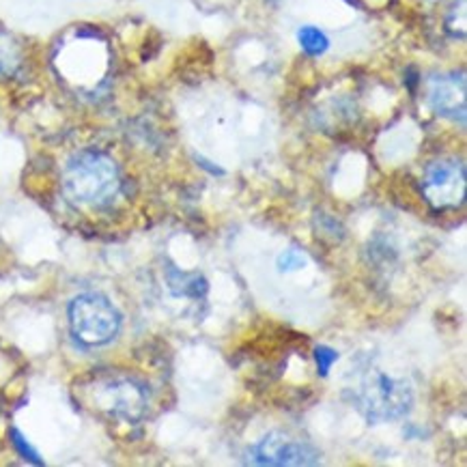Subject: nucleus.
<instances>
[{"label": "nucleus", "instance_id": "1", "mask_svg": "<svg viewBox=\"0 0 467 467\" xmlns=\"http://www.w3.org/2000/svg\"><path fill=\"white\" fill-rule=\"evenodd\" d=\"M347 397L370 424L400 420L414 407L410 381L370 367L347 388Z\"/></svg>", "mask_w": 467, "mask_h": 467}, {"label": "nucleus", "instance_id": "2", "mask_svg": "<svg viewBox=\"0 0 467 467\" xmlns=\"http://www.w3.org/2000/svg\"><path fill=\"white\" fill-rule=\"evenodd\" d=\"M65 194L80 207L110 205L121 190V175L115 160L99 151H80L67 161L63 175Z\"/></svg>", "mask_w": 467, "mask_h": 467}, {"label": "nucleus", "instance_id": "3", "mask_svg": "<svg viewBox=\"0 0 467 467\" xmlns=\"http://www.w3.org/2000/svg\"><path fill=\"white\" fill-rule=\"evenodd\" d=\"M88 403L101 414L125 422H139L147 411V392L125 375H101L87 386Z\"/></svg>", "mask_w": 467, "mask_h": 467}, {"label": "nucleus", "instance_id": "4", "mask_svg": "<svg viewBox=\"0 0 467 467\" xmlns=\"http://www.w3.org/2000/svg\"><path fill=\"white\" fill-rule=\"evenodd\" d=\"M69 326L74 337L88 347L110 343L121 327V315L99 293H82L69 304Z\"/></svg>", "mask_w": 467, "mask_h": 467}, {"label": "nucleus", "instance_id": "5", "mask_svg": "<svg viewBox=\"0 0 467 467\" xmlns=\"http://www.w3.org/2000/svg\"><path fill=\"white\" fill-rule=\"evenodd\" d=\"M248 463L269 467H308L321 463V452L308 441L297 440L280 431L267 433L263 440L250 446Z\"/></svg>", "mask_w": 467, "mask_h": 467}, {"label": "nucleus", "instance_id": "6", "mask_svg": "<svg viewBox=\"0 0 467 467\" xmlns=\"http://www.w3.org/2000/svg\"><path fill=\"white\" fill-rule=\"evenodd\" d=\"M465 188V166L459 160H437L424 172L422 194L437 212L463 205Z\"/></svg>", "mask_w": 467, "mask_h": 467}, {"label": "nucleus", "instance_id": "7", "mask_svg": "<svg viewBox=\"0 0 467 467\" xmlns=\"http://www.w3.org/2000/svg\"><path fill=\"white\" fill-rule=\"evenodd\" d=\"M429 106L435 115L465 123V78L463 74L433 76L429 80Z\"/></svg>", "mask_w": 467, "mask_h": 467}, {"label": "nucleus", "instance_id": "8", "mask_svg": "<svg viewBox=\"0 0 467 467\" xmlns=\"http://www.w3.org/2000/svg\"><path fill=\"white\" fill-rule=\"evenodd\" d=\"M297 44L308 57H321L329 50V37L317 26H302L297 31Z\"/></svg>", "mask_w": 467, "mask_h": 467}, {"label": "nucleus", "instance_id": "9", "mask_svg": "<svg viewBox=\"0 0 467 467\" xmlns=\"http://www.w3.org/2000/svg\"><path fill=\"white\" fill-rule=\"evenodd\" d=\"M22 63L20 46L9 35L0 33V78L14 76Z\"/></svg>", "mask_w": 467, "mask_h": 467}, {"label": "nucleus", "instance_id": "10", "mask_svg": "<svg viewBox=\"0 0 467 467\" xmlns=\"http://www.w3.org/2000/svg\"><path fill=\"white\" fill-rule=\"evenodd\" d=\"M172 280H179L182 286L179 289H172L177 296H188V297H201L205 296L207 283L205 278L199 276V274H185V272H171Z\"/></svg>", "mask_w": 467, "mask_h": 467}, {"label": "nucleus", "instance_id": "11", "mask_svg": "<svg viewBox=\"0 0 467 467\" xmlns=\"http://www.w3.org/2000/svg\"><path fill=\"white\" fill-rule=\"evenodd\" d=\"M306 263H308L306 254H304L299 248H296V245H291V248H286L285 253L278 256L276 265H278V272L289 274V272H297V269H302Z\"/></svg>", "mask_w": 467, "mask_h": 467}, {"label": "nucleus", "instance_id": "12", "mask_svg": "<svg viewBox=\"0 0 467 467\" xmlns=\"http://www.w3.org/2000/svg\"><path fill=\"white\" fill-rule=\"evenodd\" d=\"M315 360H317V370H319V375L327 377L332 364L338 360V351L332 349V347H327V345H319L315 349Z\"/></svg>", "mask_w": 467, "mask_h": 467}, {"label": "nucleus", "instance_id": "13", "mask_svg": "<svg viewBox=\"0 0 467 467\" xmlns=\"http://www.w3.org/2000/svg\"><path fill=\"white\" fill-rule=\"evenodd\" d=\"M11 440H14V446H16V451L22 454L24 459L26 461H31V463H35V465H44V461L39 459V454H37V451H35V448L28 444L26 441V437H24L20 431L17 429H14L11 431Z\"/></svg>", "mask_w": 467, "mask_h": 467}, {"label": "nucleus", "instance_id": "14", "mask_svg": "<svg viewBox=\"0 0 467 467\" xmlns=\"http://www.w3.org/2000/svg\"><path fill=\"white\" fill-rule=\"evenodd\" d=\"M199 161H201L202 169H207L209 172H212V175H224V171L218 169V166H212V161H207V160H202V158H199Z\"/></svg>", "mask_w": 467, "mask_h": 467}]
</instances>
